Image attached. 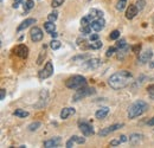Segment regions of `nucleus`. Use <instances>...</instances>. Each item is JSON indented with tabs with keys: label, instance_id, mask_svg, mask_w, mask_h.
Wrapping results in <instances>:
<instances>
[{
	"label": "nucleus",
	"instance_id": "1",
	"mask_svg": "<svg viewBox=\"0 0 154 148\" xmlns=\"http://www.w3.org/2000/svg\"><path fill=\"white\" fill-rule=\"evenodd\" d=\"M133 78V75L131 74L129 71H126V70H121L119 72H115L114 75H112L108 79V84L110 88H113L114 90H120V89H123L126 88L131 81Z\"/></svg>",
	"mask_w": 154,
	"mask_h": 148
},
{
	"label": "nucleus",
	"instance_id": "2",
	"mask_svg": "<svg viewBox=\"0 0 154 148\" xmlns=\"http://www.w3.org/2000/svg\"><path fill=\"white\" fill-rule=\"evenodd\" d=\"M147 110H148V103H146L142 100H139V101L134 102L129 107V109H128V119L133 120L137 116H141L143 113H146Z\"/></svg>",
	"mask_w": 154,
	"mask_h": 148
},
{
	"label": "nucleus",
	"instance_id": "3",
	"mask_svg": "<svg viewBox=\"0 0 154 148\" xmlns=\"http://www.w3.org/2000/svg\"><path fill=\"white\" fill-rule=\"evenodd\" d=\"M85 85H87V79H85V77H83L81 75H75L65 81V87L69 89H72V90H77Z\"/></svg>",
	"mask_w": 154,
	"mask_h": 148
},
{
	"label": "nucleus",
	"instance_id": "4",
	"mask_svg": "<svg viewBox=\"0 0 154 148\" xmlns=\"http://www.w3.org/2000/svg\"><path fill=\"white\" fill-rule=\"evenodd\" d=\"M96 93V90L94 88H89V87H82L79 89H77V93L72 96V101L74 102H78L88 96H91Z\"/></svg>",
	"mask_w": 154,
	"mask_h": 148
},
{
	"label": "nucleus",
	"instance_id": "5",
	"mask_svg": "<svg viewBox=\"0 0 154 148\" xmlns=\"http://www.w3.org/2000/svg\"><path fill=\"white\" fill-rule=\"evenodd\" d=\"M52 74H54V65H52L51 62H48V63L45 64L44 69H42V70L39 71L38 77L40 79H46V78H49L50 76H52Z\"/></svg>",
	"mask_w": 154,
	"mask_h": 148
},
{
	"label": "nucleus",
	"instance_id": "6",
	"mask_svg": "<svg viewBox=\"0 0 154 148\" xmlns=\"http://www.w3.org/2000/svg\"><path fill=\"white\" fill-rule=\"evenodd\" d=\"M13 54L17 55L18 57H20V58H23V59H25V58H27V56H29V48H27L26 45H24V44L17 45V46L13 49Z\"/></svg>",
	"mask_w": 154,
	"mask_h": 148
},
{
	"label": "nucleus",
	"instance_id": "7",
	"mask_svg": "<svg viewBox=\"0 0 154 148\" xmlns=\"http://www.w3.org/2000/svg\"><path fill=\"white\" fill-rule=\"evenodd\" d=\"M78 127H79V130H81L85 136L94 135L93 126H91V125H89L88 122H85V121H79V122H78Z\"/></svg>",
	"mask_w": 154,
	"mask_h": 148
},
{
	"label": "nucleus",
	"instance_id": "8",
	"mask_svg": "<svg viewBox=\"0 0 154 148\" xmlns=\"http://www.w3.org/2000/svg\"><path fill=\"white\" fill-rule=\"evenodd\" d=\"M43 31L39 29L38 26H35V27H32L31 29V31H30V37H31V40L32 42H35V43H38L40 42L42 39H43Z\"/></svg>",
	"mask_w": 154,
	"mask_h": 148
},
{
	"label": "nucleus",
	"instance_id": "9",
	"mask_svg": "<svg viewBox=\"0 0 154 148\" xmlns=\"http://www.w3.org/2000/svg\"><path fill=\"white\" fill-rule=\"evenodd\" d=\"M122 127H123V123H115V125H112V126H109V127H107V128H103V129L100 130V131H98V135H100V136H107V135H109L110 133L120 129V128H122Z\"/></svg>",
	"mask_w": 154,
	"mask_h": 148
},
{
	"label": "nucleus",
	"instance_id": "10",
	"mask_svg": "<svg viewBox=\"0 0 154 148\" xmlns=\"http://www.w3.org/2000/svg\"><path fill=\"white\" fill-rule=\"evenodd\" d=\"M90 26H91V29H93L94 31L98 32V31L103 30V27L106 26V21H104L103 17H102V18H97L90 23Z\"/></svg>",
	"mask_w": 154,
	"mask_h": 148
},
{
	"label": "nucleus",
	"instance_id": "11",
	"mask_svg": "<svg viewBox=\"0 0 154 148\" xmlns=\"http://www.w3.org/2000/svg\"><path fill=\"white\" fill-rule=\"evenodd\" d=\"M152 57H153V52H152V50H147V51H143V52H141V54H140L137 62H139L140 64H145V63L149 62V60L152 59Z\"/></svg>",
	"mask_w": 154,
	"mask_h": 148
},
{
	"label": "nucleus",
	"instance_id": "12",
	"mask_svg": "<svg viewBox=\"0 0 154 148\" xmlns=\"http://www.w3.org/2000/svg\"><path fill=\"white\" fill-rule=\"evenodd\" d=\"M60 142H62V140H60V137H52V139H49V140H46V141H44V147L46 148H54V147H58L59 145H60Z\"/></svg>",
	"mask_w": 154,
	"mask_h": 148
},
{
	"label": "nucleus",
	"instance_id": "13",
	"mask_svg": "<svg viewBox=\"0 0 154 148\" xmlns=\"http://www.w3.org/2000/svg\"><path fill=\"white\" fill-rule=\"evenodd\" d=\"M100 65H101V59L98 58H90L84 63L85 69H96Z\"/></svg>",
	"mask_w": 154,
	"mask_h": 148
},
{
	"label": "nucleus",
	"instance_id": "14",
	"mask_svg": "<svg viewBox=\"0 0 154 148\" xmlns=\"http://www.w3.org/2000/svg\"><path fill=\"white\" fill-rule=\"evenodd\" d=\"M142 137H143V135H142V134H137V133H133V134H131V135H129V139H128L129 145H132V146H136V145H139V143L142 141Z\"/></svg>",
	"mask_w": 154,
	"mask_h": 148
},
{
	"label": "nucleus",
	"instance_id": "15",
	"mask_svg": "<svg viewBox=\"0 0 154 148\" xmlns=\"http://www.w3.org/2000/svg\"><path fill=\"white\" fill-rule=\"evenodd\" d=\"M137 12H139V8H137V6L136 5H131L129 7H128V10H127V12H126V18L127 19H133L135 18V16L137 14Z\"/></svg>",
	"mask_w": 154,
	"mask_h": 148
},
{
	"label": "nucleus",
	"instance_id": "16",
	"mask_svg": "<svg viewBox=\"0 0 154 148\" xmlns=\"http://www.w3.org/2000/svg\"><path fill=\"white\" fill-rule=\"evenodd\" d=\"M32 24H36V19L35 18H29L26 19V20H24L21 24H20L19 26H18V29H17V31L20 32V31H23V30H25V29H27L29 26H31Z\"/></svg>",
	"mask_w": 154,
	"mask_h": 148
},
{
	"label": "nucleus",
	"instance_id": "17",
	"mask_svg": "<svg viewBox=\"0 0 154 148\" xmlns=\"http://www.w3.org/2000/svg\"><path fill=\"white\" fill-rule=\"evenodd\" d=\"M108 114H109V108L108 107H102V108H100L95 113V116H96V119H98V120H103V119L107 117Z\"/></svg>",
	"mask_w": 154,
	"mask_h": 148
},
{
	"label": "nucleus",
	"instance_id": "18",
	"mask_svg": "<svg viewBox=\"0 0 154 148\" xmlns=\"http://www.w3.org/2000/svg\"><path fill=\"white\" fill-rule=\"evenodd\" d=\"M75 114V109L74 108H63L60 111V119L63 120H66L70 115H74Z\"/></svg>",
	"mask_w": 154,
	"mask_h": 148
},
{
	"label": "nucleus",
	"instance_id": "19",
	"mask_svg": "<svg viewBox=\"0 0 154 148\" xmlns=\"http://www.w3.org/2000/svg\"><path fill=\"white\" fill-rule=\"evenodd\" d=\"M44 29H45V31L48 32V33H52V32H55L56 31V25L54 24V21H46V23H44Z\"/></svg>",
	"mask_w": 154,
	"mask_h": 148
},
{
	"label": "nucleus",
	"instance_id": "20",
	"mask_svg": "<svg viewBox=\"0 0 154 148\" xmlns=\"http://www.w3.org/2000/svg\"><path fill=\"white\" fill-rule=\"evenodd\" d=\"M127 140H128V139H127L126 135H121V136H119V139H114V140L110 141V146H119V145L126 142Z\"/></svg>",
	"mask_w": 154,
	"mask_h": 148
},
{
	"label": "nucleus",
	"instance_id": "21",
	"mask_svg": "<svg viewBox=\"0 0 154 148\" xmlns=\"http://www.w3.org/2000/svg\"><path fill=\"white\" fill-rule=\"evenodd\" d=\"M128 51H129V46H128V45H127V46H125V48H122V49H119L117 58H119V59H123V58H125V56L128 54Z\"/></svg>",
	"mask_w": 154,
	"mask_h": 148
},
{
	"label": "nucleus",
	"instance_id": "22",
	"mask_svg": "<svg viewBox=\"0 0 154 148\" xmlns=\"http://www.w3.org/2000/svg\"><path fill=\"white\" fill-rule=\"evenodd\" d=\"M13 115L17 116V117H20V119H25V117H27L30 114H29V111L24 110V109H17V110L13 113Z\"/></svg>",
	"mask_w": 154,
	"mask_h": 148
},
{
	"label": "nucleus",
	"instance_id": "23",
	"mask_svg": "<svg viewBox=\"0 0 154 148\" xmlns=\"http://www.w3.org/2000/svg\"><path fill=\"white\" fill-rule=\"evenodd\" d=\"M90 16L93 18H102L103 17V12L100 11V10H96V8H91L90 10Z\"/></svg>",
	"mask_w": 154,
	"mask_h": 148
},
{
	"label": "nucleus",
	"instance_id": "24",
	"mask_svg": "<svg viewBox=\"0 0 154 148\" xmlns=\"http://www.w3.org/2000/svg\"><path fill=\"white\" fill-rule=\"evenodd\" d=\"M102 42L101 40H95L94 43H91L90 45H89V49H91V50H98V49H101L102 48Z\"/></svg>",
	"mask_w": 154,
	"mask_h": 148
},
{
	"label": "nucleus",
	"instance_id": "25",
	"mask_svg": "<svg viewBox=\"0 0 154 148\" xmlns=\"http://www.w3.org/2000/svg\"><path fill=\"white\" fill-rule=\"evenodd\" d=\"M88 58H90V55H89V54H83V55L75 56L71 60H72V62H77V60H84V59H88Z\"/></svg>",
	"mask_w": 154,
	"mask_h": 148
},
{
	"label": "nucleus",
	"instance_id": "26",
	"mask_svg": "<svg viewBox=\"0 0 154 148\" xmlns=\"http://www.w3.org/2000/svg\"><path fill=\"white\" fill-rule=\"evenodd\" d=\"M42 126V123L39 122V121H36V122H32L31 125H29V127H27V129L30 130V131H35V130H37Z\"/></svg>",
	"mask_w": 154,
	"mask_h": 148
},
{
	"label": "nucleus",
	"instance_id": "27",
	"mask_svg": "<svg viewBox=\"0 0 154 148\" xmlns=\"http://www.w3.org/2000/svg\"><path fill=\"white\" fill-rule=\"evenodd\" d=\"M33 7H35L33 0H26V1L24 2V8H25V11H30V10L33 8Z\"/></svg>",
	"mask_w": 154,
	"mask_h": 148
},
{
	"label": "nucleus",
	"instance_id": "28",
	"mask_svg": "<svg viewBox=\"0 0 154 148\" xmlns=\"http://www.w3.org/2000/svg\"><path fill=\"white\" fill-rule=\"evenodd\" d=\"M60 42L59 40H56V39H54L51 43H50V48L52 49V50H58L59 48H60Z\"/></svg>",
	"mask_w": 154,
	"mask_h": 148
},
{
	"label": "nucleus",
	"instance_id": "29",
	"mask_svg": "<svg viewBox=\"0 0 154 148\" xmlns=\"http://www.w3.org/2000/svg\"><path fill=\"white\" fill-rule=\"evenodd\" d=\"M126 5H127V0H119V2L116 5V8L119 11H123L125 7H126Z\"/></svg>",
	"mask_w": 154,
	"mask_h": 148
},
{
	"label": "nucleus",
	"instance_id": "30",
	"mask_svg": "<svg viewBox=\"0 0 154 148\" xmlns=\"http://www.w3.org/2000/svg\"><path fill=\"white\" fill-rule=\"evenodd\" d=\"M91 26L90 25H85V26H82V29H81V31H82V33L83 35H89L90 32H91Z\"/></svg>",
	"mask_w": 154,
	"mask_h": 148
},
{
	"label": "nucleus",
	"instance_id": "31",
	"mask_svg": "<svg viewBox=\"0 0 154 148\" xmlns=\"http://www.w3.org/2000/svg\"><path fill=\"white\" fill-rule=\"evenodd\" d=\"M71 139H74V141H75L76 143H79V145H82V143L85 142V139H84V137H81V136H77V135L71 136Z\"/></svg>",
	"mask_w": 154,
	"mask_h": 148
},
{
	"label": "nucleus",
	"instance_id": "32",
	"mask_svg": "<svg viewBox=\"0 0 154 148\" xmlns=\"http://www.w3.org/2000/svg\"><path fill=\"white\" fill-rule=\"evenodd\" d=\"M119 37H120V31H119V30H114V31L110 33V36H109V38H110L112 40H116Z\"/></svg>",
	"mask_w": 154,
	"mask_h": 148
},
{
	"label": "nucleus",
	"instance_id": "33",
	"mask_svg": "<svg viewBox=\"0 0 154 148\" xmlns=\"http://www.w3.org/2000/svg\"><path fill=\"white\" fill-rule=\"evenodd\" d=\"M147 93L149 95V97L154 100V84H151V85H148V88H147Z\"/></svg>",
	"mask_w": 154,
	"mask_h": 148
},
{
	"label": "nucleus",
	"instance_id": "34",
	"mask_svg": "<svg viewBox=\"0 0 154 148\" xmlns=\"http://www.w3.org/2000/svg\"><path fill=\"white\" fill-rule=\"evenodd\" d=\"M116 46H117L119 49H122V48L127 46V43H126V40H125V39H120V40H117Z\"/></svg>",
	"mask_w": 154,
	"mask_h": 148
},
{
	"label": "nucleus",
	"instance_id": "35",
	"mask_svg": "<svg viewBox=\"0 0 154 148\" xmlns=\"http://www.w3.org/2000/svg\"><path fill=\"white\" fill-rule=\"evenodd\" d=\"M115 52H116V48H114V46H110V48L107 50V52H106V56H107V57H110V56L114 55Z\"/></svg>",
	"mask_w": 154,
	"mask_h": 148
},
{
	"label": "nucleus",
	"instance_id": "36",
	"mask_svg": "<svg viewBox=\"0 0 154 148\" xmlns=\"http://www.w3.org/2000/svg\"><path fill=\"white\" fill-rule=\"evenodd\" d=\"M57 17H58V13L56 11H54L52 13H50V14L48 16V19H49L50 21H55V20L57 19Z\"/></svg>",
	"mask_w": 154,
	"mask_h": 148
},
{
	"label": "nucleus",
	"instance_id": "37",
	"mask_svg": "<svg viewBox=\"0 0 154 148\" xmlns=\"http://www.w3.org/2000/svg\"><path fill=\"white\" fill-rule=\"evenodd\" d=\"M65 0H52V7H58L60 5H63Z\"/></svg>",
	"mask_w": 154,
	"mask_h": 148
},
{
	"label": "nucleus",
	"instance_id": "38",
	"mask_svg": "<svg viewBox=\"0 0 154 148\" xmlns=\"http://www.w3.org/2000/svg\"><path fill=\"white\" fill-rule=\"evenodd\" d=\"M136 6H137L139 11H140V10H142V8L145 7V0H139V1H137V4H136Z\"/></svg>",
	"mask_w": 154,
	"mask_h": 148
},
{
	"label": "nucleus",
	"instance_id": "39",
	"mask_svg": "<svg viewBox=\"0 0 154 148\" xmlns=\"http://www.w3.org/2000/svg\"><path fill=\"white\" fill-rule=\"evenodd\" d=\"M74 143H75L74 139H71V137H70V140H68V142H66V147H68V148H71L72 146H74Z\"/></svg>",
	"mask_w": 154,
	"mask_h": 148
},
{
	"label": "nucleus",
	"instance_id": "40",
	"mask_svg": "<svg viewBox=\"0 0 154 148\" xmlns=\"http://www.w3.org/2000/svg\"><path fill=\"white\" fill-rule=\"evenodd\" d=\"M5 96H6V90L1 89L0 90V100H5Z\"/></svg>",
	"mask_w": 154,
	"mask_h": 148
},
{
	"label": "nucleus",
	"instance_id": "41",
	"mask_svg": "<svg viewBox=\"0 0 154 148\" xmlns=\"http://www.w3.org/2000/svg\"><path fill=\"white\" fill-rule=\"evenodd\" d=\"M132 49H133V51H134L135 54H137V52L140 51V49H141V45H135V46H133Z\"/></svg>",
	"mask_w": 154,
	"mask_h": 148
},
{
	"label": "nucleus",
	"instance_id": "42",
	"mask_svg": "<svg viewBox=\"0 0 154 148\" xmlns=\"http://www.w3.org/2000/svg\"><path fill=\"white\" fill-rule=\"evenodd\" d=\"M21 2H23V0H17V1L13 4V8H18V7H19V5L21 4Z\"/></svg>",
	"mask_w": 154,
	"mask_h": 148
},
{
	"label": "nucleus",
	"instance_id": "43",
	"mask_svg": "<svg viewBox=\"0 0 154 148\" xmlns=\"http://www.w3.org/2000/svg\"><path fill=\"white\" fill-rule=\"evenodd\" d=\"M43 57H45V51L40 54V57H39L38 60H37V64H42V59H43Z\"/></svg>",
	"mask_w": 154,
	"mask_h": 148
},
{
	"label": "nucleus",
	"instance_id": "44",
	"mask_svg": "<svg viewBox=\"0 0 154 148\" xmlns=\"http://www.w3.org/2000/svg\"><path fill=\"white\" fill-rule=\"evenodd\" d=\"M90 40H91V42L98 40V35H91V36H90Z\"/></svg>",
	"mask_w": 154,
	"mask_h": 148
},
{
	"label": "nucleus",
	"instance_id": "45",
	"mask_svg": "<svg viewBox=\"0 0 154 148\" xmlns=\"http://www.w3.org/2000/svg\"><path fill=\"white\" fill-rule=\"evenodd\" d=\"M147 125H148V126H151V127H153L154 126V117H152L151 120H148V121H147Z\"/></svg>",
	"mask_w": 154,
	"mask_h": 148
},
{
	"label": "nucleus",
	"instance_id": "46",
	"mask_svg": "<svg viewBox=\"0 0 154 148\" xmlns=\"http://www.w3.org/2000/svg\"><path fill=\"white\" fill-rule=\"evenodd\" d=\"M57 36H58V33H57V32H56V31L51 33V37H52V38H56V37H57Z\"/></svg>",
	"mask_w": 154,
	"mask_h": 148
},
{
	"label": "nucleus",
	"instance_id": "47",
	"mask_svg": "<svg viewBox=\"0 0 154 148\" xmlns=\"http://www.w3.org/2000/svg\"><path fill=\"white\" fill-rule=\"evenodd\" d=\"M149 68H152V69H154V60H153V62H151V63H149Z\"/></svg>",
	"mask_w": 154,
	"mask_h": 148
}]
</instances>
